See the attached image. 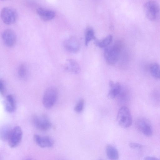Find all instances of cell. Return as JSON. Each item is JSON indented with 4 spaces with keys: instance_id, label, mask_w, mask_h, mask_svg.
<instances>
[{
    "instance_id": "obj_1",
    "label": "cell",
    "mask_w": 160,
    "mask_h": 160,
    "mask_svg": "<svg viewBox=\"0 0 160 160\" xmlns=\"http://www.w3.org/2000/svg\"><path fill=\"white\" fill-rule=\"evenodd\" d=\"M122 47V44L118 43L106 48L104 51V56L108 64L114 65L118 61Z\"/></svg>"
},
{
    "instance_id": "obj_19",
    "label": "cell",
    "mask_w": 160,
    "mask_h": 160,
    "mask_svg": "<svg viewBox=\"0 0 160 160\" xmlns=\"http://www.w3.org/2000/svg\"><path fill=\"white\" fill-rule=\"evenodd\" d=\"M95 32L93 29L88 28L86 30L85 34V44L88 45L89 42L92 40L95 39Z\"/></svg>"
},
{
    "instance_id": "obj_10",
    "label": "cell",
    "mask_w": 160,
    "mask_h": 160,
    "mask_svg": "<svg viewBox=\"0 0 160 160\" xmlns=\"http://www.w3.org/2000/svg\"><path fill=\"white\" fill-rule=\"evenodd\" d=\"M2 37L5 45L11 47L15 44L16 40V37L14 32L11 29H7L2 32Z\"/></svg>"
},
{
    "instance_id": "obj_3",
    "label": "cell",
    "mask_w": 160,
    "mask_h": 160,
    "mask_svg": "<svg viewBox=\"0 0 160 160\" xmlns=\"http://www.w3.org/2000/svg\"><path fill=\"white\" fill-rule=\"evenodd\" d=\"M117 121L122 127L127 128L131 126L132 117L130 111L128 108L123 106L120 108L118 113Z\"/></svg>"
},
{
    "instance_id": "obj_27",
    "label": "cell",
    "mask_w": 160,
    "mask_h": 160,
    "mask_svg": "<svg viewBox=\"0 0 160 160\" xmlns=\"http://www.w3.org/2000/svg\"></svg>"
},
{
    "instance_id": "obj_11",
    "label": "cell",
    "mask_w": 160,
    "mask_h": 160,
    "mask_svg": "<svg viewBox=\"0 0 160 160\" xmlns=\"http://www.w3.org/2000/svg\"><path fill=\"white\" fill-rule=\"evenodd\" d=\"M33 138L36 143L42 148L51 147L54 144L53 140L48 136H42L35 134L34 135Z\"/></svg>"
},
{
    "instance_id": "obj_13",
    "label": "cell",
    "mask_w": 160,
    "mask_h": 160,
    "mask_svg": "<svg viewBox=\"0 0 160 160\" xmlns=\"http://www.w3.org/2000/svg\"><path fill=\"white\" fill-rule=\"evenodd\" d=\"M64 67L66 71L75 74L79 73L81 70L79 64L72 59H68L66 60Z\"/></svg>"
},
{
    "instance_id": "obj_2",
    "label": "cell",
    "mask_w": 160,
    "mask_h": 160,
    "mask_svg": "<svg viewBox=\"0 0 160 160\" xmlns=\"http://www.w3.org/2000/svg\"><path fill=\"white\" fill-rule=\"evenodd\" d=\"M144 13L149 20L154 21L159 16L160 14V6L156 1L151 0L146 2L143 5Z\"/></svg>"
},
{
    "instance_id": "obj_12",
    "label": "cell",
    "mask_w": 160,
    "mask_h": 160,
    "mask_svg": "<svg viewBox=\"0 0 160 160\" xmlns=\"http://www.w3.org/2000/svg\"><path fill=\"white\" fill-rule=\"evenodd\" d=\"M36 12L40 18L44 21L51 20L55 16V13L53 10L42 8H38Z\"/></svg>"
},
{
    "instance_id": "obj_23",
    "label": "cell",
    "mask_w": 160,
    "mask_h": 160,
    "mask_svg": "<svg viewBox=\"0 0 160 160\" xmlns=\"http://www.w3.org/2000/svg\"><path fill=\"white\" fill-rule=\"evenodd\" d=\"M5 91V83L3 80H0V92L2 95H4Z\"/></svg>"
},
{
    "instance_id": "obj_8",
    "label": "cell",
    "mask_w": 160,
    "mask_h": 160,
    "mask_svg": "<svg viewBox=\"0 0 160 160\" xmlns=\"http://www.w3.org/2000/svg\"><path fill=\"white\" fill-rule=\"evenodd\" d=\"M136 125L138 129L145 135L148 137L152 135V126L147 119L143 117L138 118L136 121Z\"/></svg>"
},
{
    "instance_id": "obj_7",
    "label": "cell",
    "mask_w": 160,
    "mask_h": 160,
    "mask_svg": "<svg viewBox=\"0 0 160 160\" xmlns=\"http://www.w3.org/2000/svg\"><path fill=\"white\" fill-rule=\"evenodd\" d=\"M22 135V130L19 126L12 128L8 138V142L9 146L14 148L20 142Z\"/></svg>"
},
{
    "instance_id": "obj_18",
    "label": "cell",
    "mask_w": 160,
    "mask_h": 160,
    "mask_svg": "<svg viewBox=\"0 0 160 160\" xmlns=\"http://www.w3.org/2000/svg\"><path fill=\"white\" fill-rule=\"evenodd\" d=\"M112 40V37L109 35L101 41H96V45L101 48H107L111 43Z\"/></svg>"
},
{
    "instance_id": "obj_21",
    "label": "cell",
    "mask_w": 160,
    "mask_h": 160,
    "mask_svg": "<svg viewBox=\"0 0 160 160\" xmlns=\"http://www.w3.org/2000/svg\"><path fill=\"white\" fill-rule=\"evenodd\" d=\"M27 73V69L26 65L24 63L21 64L18 69V76L20 78H23L26 76Z\"/></svg>"
},
{
    "instance_id": "obj_5",
    "label": "cell",
    "mask_w": 160,
    "mask_h": 160,
    "mask_svg": "<svg viewBox=\"0 0 160 160\" xmlns=\"http://www.w3.org/2000/svg\"><path fill=\"white\" fill-rule=\"evenodd\" d=\"M32 122L35 127L42 131L48 130L51 127L52 124L46 115L44 114L34 115Z\"/></svg>"
},
{
    "instance_id": "obj_4",
    "label": "cell",
    "mask_w": 160,
    "mask_h": 160,
    "mask_svg": "<svg viewBox=\"0 0 160 160\" xmlns=\"http://www.w3.org/2000/svg\"><path fill=\"white\" fill-rule=\"evenodd\" d=\"M57 89L53 87H50L45 91L42 98L43 105L46 108H52L55 103L58 97Z\"/></svg>"
},
{
    "instance_id": "obj_24",
    "label": "cell",
    "mask_w": 160,
    "mask_h": 160,
    "mask_svg": "<svg viewBox=\"0 0 160 160\" xmlns=\"http://www.w3.org/2000/svg\"><path fill=\"white\" fill-rule=\"evenodd\" d=\"M130 147L133 149H139L142 148V146L137 143L131 142L129 144Z\"/></svg>"
},
{
    "instance_id": "obj_22",
    "label": "cell",
    "mask_w": 160,
    "mask_h": 160,
    "mask_svg": "<svg viewBox=\"0 0 160 160\" xmlns=\"http://www.w3.org/2000/svg\"><path fill=\"white\" fill-rule=\"evenodd\" d=\"M84 101L82 99H81L77 102L75 106L74 110L75 112L77 113L81 112L83 110L84 106Z\"/></svg>"
},
{
    "instance_id": "obj_16",
    "label": "cell",
    "mask_w": 160,
    "mask_h": 160,
    "mask_svg": "<svg viewBox=\"0 0 160 160\" xmlns=\"http://www.w3.org/2000/svg\"><path fill=\"white\" fill-rule=\"evenodd\" d=\"M106 153L110 160H118L119 158L118 152L117 148L111 145H108L106 148Z\"/></svg>"
},
{
    "instance_id": "obj_15",
    "label": "cell",
    "mask_w": 160,
    "mask_h": 160,
    "mask_svg": "<svg viewBox=\"0 0 160 160\" xmlns=\"http://www.w3.org/2000/svg\"><path fill=\"white\" fill-rule=\"evenodd\" d=\"M16 108V103L13 96L11 94L8 95L5 100V108L8 112H14Z\"/></svg>"
},
{
    "instance_id": "obj_6",
    "label": "cell",
    "mask_w": 160,
    "mask_h": 160,
    "mask_svg": "<svg viewBox=\"0 0 160 160\" xmlns=\"http://www.w3.org/2000/svg\"><path fill=\"white\" fill-rule=\"evenodd\" d=\"M1 17L5 24L10 25L14 23L17 18V13L13 8L6 7L2 9L1 11Z\"/></svg>"
},
{
    "instance_id": "obj_9",
    "label": "cell",
    "mask_w": 160,
    "mask_h": 160,
    "mask_svg": "<svg viewBox=\"0 0 160 160\" xmlns=\"http://www.w3.org/2000/svg\"><path fill=\"white\" fill-rule=\"evenodd\" d=\"M63 46L66 50L73 53L78 52L80 48V44L78 40L73 36L69 37L64 41Z\"/></svg>"
},
{
    "instance_id": "obj_20",
    "label": "cell",
    "mask_w": 160,
    "mask_h": 160,
    "mask_svg": "<svg viewBox=\"0 0 160 160\" xmlns=\"http://www.w3.org/2000/svg\"><path fill=\"white\" fill-rule=\"evenodd\" d=\"M12 128L7 127H3L1 130L0 137L1 140L4 141H8Z\"/></svg>"
},
{
    "instance_id": "obj_17",
    "label": "cell",
    "mask_w": 160,
    "mask_h": 160,
    "mask_svg": "<svg viewBox=\"0 0 160 160\" xmlns=\"http://www.w3.org/2000/svg\"><path fill=\"white\" fill-rule=\"evenodd\" d=\"M150 73L154 78L160 80V65L157 63H151L149 67Z\"/></svg>"
},
{
    "instance_id": "obj_25",
    "label": "cell",
    "mask_w": 160,
    "mask_h": 160,
    "mask_svg": "<svg viewBox=\"0 0 160 160\" xmlns=\"http://www.w3.org/2000/svg\"><path fill=\"white\" fill-rule=\"evenodd\" d=\"M144 160H160V159L152 156H147L145 157Z\"/></svg>"
},
{
    "instance_id": "obj_14",
    "label": "cell",
    "mask_w": 160,
    "mask_h": 160,
    "mask_svg": "<svg viewBox=\"0 0 160 160\" xmlns=\"http://www.w3.org/2000/svg\"><path fill=\"white\" fill-rule=\"evenodd\" d=\"M110 90L108 94V97L110 99L115 98L120 92L121 89V85L119 82L114 83L113 81L110 80L109 82Z\"/></svg>"
},
{
    "instance_id": "obj_26",
    "label": "cell",
    "mask_w": 160,
    "mask_h": 160,
    "mask_svg": "<svg viewBox=\"0 0 160 160\" xmlns=\"http://www.w3.org/2000/svg\"><path fill=\"white\" fill-rule=\"evenodd\" d=\"M25 160H32V159H31L29 158V159H26Z\"/></svg>"
}]
</instances>
